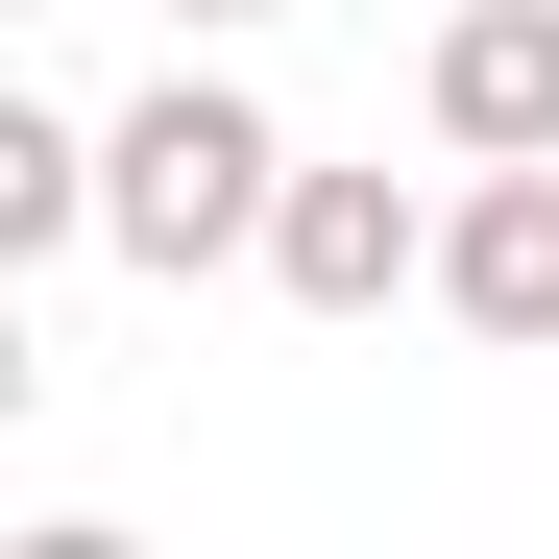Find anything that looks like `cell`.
<instances>
[{
	"label": "cell",
	"mask_w": 559,
	"mask_h": 559,
	"mask_svg": "<svg viewBox=\"0 0 559 559\" xmlns=\"http://www.w3.org/2000/svg\"><path fill=\"white\" fill-rule=\"evenodd\" d=\"M267 195H293V146H267V98H219V73H170V98L98 122V243L170 267V293H195V267H243Z\"/></svg>",
	"instance_id": "6da1fadb"
},
{
	"label": "cell",
	"mask_w": 559,
	"mask_h": 559,
	"mask_svg": "<svg viewBox=\"0 0 559 559\" xmlns=\"http://www.w3.org/2000/svg\"><path fill=\"white\" fill-rule=\"evenodd\" d=\"M438 317L511 341V365H559V146L462 170V219H438Z\"/></svg>",
	"instance_id": "7a4b0ae2"
},
{
	"label": "cell",
	"mask_w": 559,
	"mask_h": 559,
	"mask_svg": "<svg viewBox=\"0 0 559 559\" xmlns=\"http://www.w3.org/2000/svg\"><path fill=\"white\" fill-rule=\"evenodd\" d=\"M267 293L293 317H390V293H438V219L390 170H293V195H267Z\"/></svg>",
	"instance_id": "3957f363"
},
{
	"label": "cell",
	"mask_w": 559,
	"mask_h": 559,
	"mask_svg": "<svg viewBox=\"0 0 559 559\" xmlns=\"http://www.w3.org/2000/svg\"><path fill=\"white\" fill-rule=\"evenodd\" d=\"M438 146L462 170L559 146V0H462V25H438Z\"/></svg>",
	"instance_id": "277c9868"
},
{
	"label": "cell",
	"mask_w": 559,
	"mask_h": 559,
	"mask_svg": "<svg viewBox=\"0 0 559 559\" xmlns=\"http://www.w3.org/2000/svg\"><path fill=\"white\" fill-rule=\"evenodd\" d=\"M49 243H98V122L0 98V267H49Z\"/></svg>",
	"instance_id": "5b68a950"
},
{
	"label": "cell",
	"mask_w": 559,
	"mask_h": 559,
	"mask_svg": "<svg viewBox=\"0 0 559 559\" xmlns=\"http://www.w3.org/2000/svg\"><path fill=\"white\" fill-rule=\"evenodd\" d=\"M170 25H267V0H170Z\"/></svg>",
	"instance_id": "8992f818"
}]
</instances>
